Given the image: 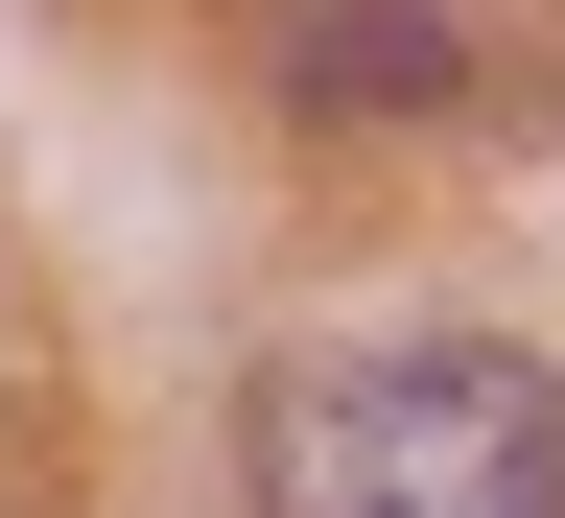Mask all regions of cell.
I'll use <instances>...</instances> for the list:
<instances>
[{"instance_id":"obj_2","label":"cell","mask_w":565,"mask_h":518,"mask_svg":"<svg viewBox=\"0 0 565 518\" xmlns=\"http://www.w3.org/2000/svg\"><path fill=\"white\" fill-rule=\"evenodd\" d=\"M282 95H307V118H448L471 47L424 24V0H282Z\"/></svg>"},{"instance_id":"obj_1","label":"cell","mask_w":565,"mask_h":518,"mask_svg":"<svg viewBox=\"0 0 565 518\" xmlns=\"http://www.w3.org/2000/svg\"><path fill=\"white\" fill-rule=\"evenodd\" d=\"M236 472L282 518H542L565 495V378L494 330H353L236 401Z\"/></svg>"}]
</instances>
